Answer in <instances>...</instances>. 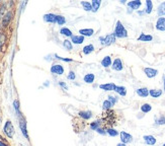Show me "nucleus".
<instances>
[{"instance_id":"nucleus-1","label":"nucleus","mask_w":165,"mask_h":146,"mask_svg":"<svg viewBox=\"0 0 165 146\" xmlns=\"http://www.w3.org/2000/svg\"><path fill=\"white\" fill-rule=\"evenodd\" d=\"M114 35L116 36V38H127L128 37V31L126 30L125 27L123 25V24L119 21H116V28H115V32Z\"/></svg>"},{"instance_id":"nucleus-2","label":"nucleus","mask_w":165,"mask_h":146,"mask_svg":"<svg viewBox=\"0 0 165 146\" xmlns=\"http://www.w3.org/2000/svg\"><path fill=\"white\" fill-rule=\"evenodd\" d=\"M116 36L114 34H109V35H106L105 37H99V41L100 43L105 46H109V45L114 44L116 42Z\"/></svg>"},{"instance_id":"nucleus-3","label":"nucleus","mask_w":165,"mask_h":146,"mask_svg":"<svg viewBox=\"0 0 165 146\" xmlns=\"http://www.w3.org/2000/svg\"><path fill=\"white\" fill-rule=\"evenodd\" d=\"M4 133L7 135V137L9 138H12L14 135V128H13V125L10 121H7L5 123V126H4Z\"/></svg>"},{"instance_id":"nucleus-4","label":"nucleus","mask_w":165,"mask_h":146,"mask_svg":"<svg viewBox=\"0 0 165 146\" xmlns=\"http://www.w3.org/2000/svg\"><path fill=\"white\" fill-rule=\"evenodd\" d=\"M119 136H121L122 143H124V144L131 143V142L133 141V136L131 134H129V133L125 132V131H122L121 133H119Z\"/></svg>"},{"instance_id":"nucleus-5","label":"nucleus","mask_w":165,"mask_h":146,"mask_svg":"<svg viewBox=\"0 0 165 146\" xmlns=\"http://www.w3.org/2000/svg\"><path fill=\"white\" fill-rule=\"evenodd\" d=\"M51 72L57 75H62L64 73V67L60 64H55L51 67Z\"/></svg>"},{"instance_id":"nucleus-6","label":"nucleus","mask_w":165,"mask_h":146,"mask_svg":"<svg viewBox=\"0 0 165 146\" xmlns=\"http://www.w3.org/2000/svg\"><path fill=\"white\" fill-rule=\"evenodd\" d=\"M144 72L146 74V76L148 78H154L155 76H157L158 74V70L157 69H154V68H144Z\"/></svg>"},{"instance_id":"nucleus-7","label":"nucleus","mask_w":165,"mask_h":146,"mask_svg":"<svg viewBox=\"0 0 165 146\" xmlns=\"http://www.w3.org/2000/svg\"><path fill=\"white\" fill-rule=\"evenodd\" d=\"M112 68L115 71H122L123 68H124V65H123L122 60L119 59V58H116V59H115V61L112 64Z\"/></svg>"},{"instance_id":"nucleus-8","label":"nucleus","mask_w":165,"mask_h":146,"mask_svg":"<svg viewBox=\"0 0 165 146\" xmlns=\"http://www.w3.org/2000/svg\"><path fill=\"white\" fill-rule=\"evenodd\" d=\"M127 5L131 10H138V9L140 8V6L142 5V2L140 1V0H134V1L128 2Z\"/></svg>"},{"instance_id":"nucleus-9","label":"nucleus","mask_w":165,"mask_h":146,"mask_svg":"<svg viewBox=\"0 0 165 146\" xmlns=\"http://www.w3.org/2000/svg\"><path fill=\"white\" fill-rule=\"evenodd\" d=\"M156 28L160 32L165 31V17H159L156 21Z\"/></svg>"},{"instance_id":"nucleus-10","label":"nucleus","mask_w":165,"mask_h":146,"mask_svg":"<svg viewBox=\"0 0 165 146\" xmlns=\"http://www.w3.org/2000/svg\"><path fill=\"white\" fill-rule=\"evenodd\" d=\"M12 16H13V13H12L11 11H8L7 13L3 16V19H2V25H3V27H6V25L10 22V21L12 19Z\"/></svg>"},{"instance_id":"nucleus-11","label":"nucleus","mask_w":165,"mask_h":146,"mask_svg":"<svg viewBox=\"0 0 165 146\" xmlns=\"http://www.w3.org/2000/svg\"><path fill=\"white\" fill-rule=\"evenodd\" d=\"M116 84L115 83H105V84H100L99 88L102 90H105V92H112V90H115Z\"/></svg>"},{"instance_id":"nucleus-12","label":"nucleus","mask_w":165,"mask_h":146,"mask_svg":"<svg viewBox=\"0 0 165 146\" xmlns=\"http://www.w3.org/2000/svg\"><path fill=\"white\" fill-rule=\"evenodd\" d=\"M19 127H20L21 131H22V134L24 135L25 138H28V130H27V123H25L24 119L21 118L20 121H19Z\"/></svg>"},{"instance_id":"nucleus-13","label":"nucleus","mask_w":165,"mask_h":146,"mask_svg":"<svg viewBox=\"0 0 165 146\" xmlns=\"http://www.w3.org/2000/svg\"><path fill=\"white\" fill-rule=\"evenodd\" d=\"M143 138H144L145 143L148 144V145L156 144V138H155L154 136H152V135H145Z\"/></svg>"},{"instance_id":"nucleus-14","label":"nucleus","mask_w":165,"mask_h":146,"mask_svg":"<svg viewBox=\"0 0 165 146\" xmlns=\"http://www.w3.org/2000/svg\"><path fill=\"white\" fill-rule=\"evenodd\" d=\"M84 42V37L83 36H72L71 37V43L76 44V45H80Z\"/></svg>"},{"instance_id":"nucleus-15","label":"nucleus","mask_w":165,"mask_h":146,"mask_svg":"<svg viewBox=\"0 0 165 146\" xmlns=\"http://www.w3.org/2000/svg\"><path fill=\"white\" fill-rule=\"evenodd\" d=\"M44 21L47 22H51V24H56V14L53 13H48L44 15Z\"/></svg>"},{"instance_id":"nucleus-16","label":"nucleus","mask_w":165,"mask_h":146,"mask_svg":"<svg viewBox=\"0 0 165 146\" xmlns=\"http://www.w3.org/2000/svg\"><path fill=\"white\" fill-rule=\"evenodd\" d=\"M80 36H83V37H91V36L94 34V31L92 28H82V30L79 31Z\"/></svg>"},{"instance_id":"nucleus-17","label":"nucleus","mask_w":165,"mask_h":146,"mask_svg":"<svg viewBox=\"0 0 165 146\" xmlns=\"http://www.w3.org/2000/svg\"><path fill=\"white\" fill-rule=\"evenodd\" d=\"M137 95L141 97H147L149 95V89L147 87H141V88L137 89Z\"/></svg>"},{"instance_id":"nucleus-18","label":"nucleus","mask_w":165,"mask_h":146,"mask_svg":"<svg viewBox=\"0 0 165 146\" xmlns=\"http://www.w3.org/2000/svg\"><path fill=\"white\" fill-rule=\"evenodd\" d=\"M112 64V58L111 56H105L103 59L101 60V65L105 68H108V67H111Z\"/></svg>"},{"instance_id":"nucleus-19","label":"nucleus","mask_w":165,"mask_h":146,"mask_svg":"<svg viewBox=\"0 0 165 146\" xmlns=\"http://www.w3.org/2000/svg\"><path fill=\"white\" fill-rule=\"evenodd\" d=\"M162 90L161 89H149V95H151L154 99H157L162 95Z\"/></svg>"},{"instance_id":"nucleus-20","label":"nucleus","mask_w":165,"mask_h":146,"mask_svg":"<svg viewBox=\"0 0 165 146\" xmlns=\"http://www.w3.org/2000/svg\"><path fill=\"white\" fill-rule=\"evenodd\" d=\"M115 92L116 93H119V95H122V96H126V95H127V88H126L125 86H118V85H116Z\"/></svg>"},{"instance_id":"nucleus-21","label":"nucleus","mask_w":165,"mask_h":146,"mask_svg":"<svg viewBox=\"0 0 165 146\" xmlns=\"http://www.w3.org/2000/svg\"><path fill=\"white\" fill-rule=\"evenodd\" d=\"M152 40H153V37L151 35L147 34H141L138 38V41L140 42H151Z\"/></svg>"},{"instance_id":"nucleus-22","label":"nucleus","mask_w":165,"mask_h":146,"mask_svg":"<svg viewBox=\"0 0 165 146\" xmlns=\"http://www.w3.org/2000/svg\"><path fill=\"white\" fill-rule=\"evenodd\" d=\"M100 4H101V1L100 0H92L91 2V8L93 12H97V10L99 9L100 7Z\"/></svg>"},{"instance_id":"nucleus-23","label":"nucleus","mask_w":165,"mask_h":146,"mask_svg":"<svg viewBox=\"0 0 165 146\" xmlns=\"http://www.w3.org/2000/svg\"><path fill=\"white\" fill-rule=\"evenodd\" d=\"M84 81H85L86 83H89V84H91L93 83V81H94L95 79V75L93 73H88V74H86L85 76H84Z\"/></svg>"},{"instance_id":"nucleus-24","label":"nucleus","mask_w":165,"mask_h":146,"mask_svg":"<svg viewBox=\"0 0 165 146\" xmlns=\"http://www.w3.org/2000/svg\"><path fill=\"white\" fill-rule=\"evenodd\" d=\"M157 14L162 17V16L165 15V1L160 3V5L158 6V9H157Z\"/></svg>"},{"instance_id":"nucleus-25","label":"nucleus","mask_w":165,"mask_h":146,"mask_svg":"<svg viewBox=\"0 0 165 146\" xmlns=\"http://www.w3.org/2000/svg\"><path fill=\"white\" fill-rule=\"evenodd\" d=\"M79 116L84 120H89L92 117V113L90 111H81L79 112Z\"/></svg>"},{"instance_id":"nucleus-26","label":"nucleus","mask_w":165,"mask_h":146,"mask_svg":"<svg viewBox=\"0 0 165 146\" xmlns=\"http://www.w3.org/2000/svg\"><path fill=\"white\" fill-rule=\"evenodd\" d=\"M94 51V46L93 45H86L85 47L83 48V53L85 55H89L90 53H92V52Z\"/></svg>"},{"instance_id":"nucleus-27","label":"nucleus","mask_w":165,"mask_h":146,"mask_svg":"<svg viewBox=\"0 0 165 146\" xmlns=\"http://www.w3.org/2000/svg\"><path fill=\"white\" fill-rule=\"evenodd\" d=\"M152 10H153V3H152L151 0H147L146 1V9H145V13H151Z\"/></svg>"},{"instance_id":"nucleus-28","label":"nucleus","mask_w":165,"mask_h":146,"mask_svg":"<svg viewBox=\"0 0 165 146\" xmlns=\"http://www.w3.org/2000/svg\"><path fill=\"white\" fill-rule=\"evenodd\" d=\"M60 34L63 35V36H66V37H72V36H73L72 32H71L69 28H61Z\"/></svg>"},{"instance_id":"nucleus-29","label":"nucleus","mask_w":165,"mask_h":146,"mask_svg":"<svg viewBox=\"0 0 165 146\" xmlns=\"http://www.w3.org/2000/svg\"><path fill=\"white\" fill-rule=\"evenodd\" d=\"M152 110V107L150 103H143L141 106V111L143 113H149Z\"/></svg>"},{"instance_id":"nucleus-30","label":"nucleus","mask_w":165,"mask_h":146,"mask_svg":"<svg viewBox=\"0 0 165 146\" xmlns=\"http://www.w3.org/2000/svg\"><path fill=\"white\" fill-rule=\"evenodd\" d=\"M81 5L83 6L84 10H86V11H91L92 10L91 3H89V2H87V1H82L81 2Z\"/></svg>"},{"instance_id":"nucleus-31","label":"nucleus","mask_w":165,"mask_h":146,"mask_svg":"<svg viewBox=\"0 0 165 146\" xmlns=\"http://www.w3.org/2000/svg\"><path fill=\"white\" fill-rule=\"evenodd\" d=\"M112 107H114V105H112V103L109 102V100H108V99L105 100L103 103H102V109L103 110H111Z\"/></svg>"},{"instance_id":"nucleus-32","label":"nucleus","mask_w":165,"mask_h":146,"mask_svg":"<svg viewBox=\"0 0 165 146\" xmlns=\"http://www.w3.org/2000/svg\"><path fill=\"white\" fill-rule=\"evenodd\" d=\"M56 21H57V24L60 25H63L66 22V19L63 15H56Z\"/></svg>"},{"instance_id":"nucleus-33","label":"nucleus","mask_w":165,"mask_h":146,"mask_svg":"<svg viewBox=\"0 0 165 146\" xmlns=\"http://www.w3.org/2000/svg\"><path fill=\"white\" fill-rule=\"evenodd\" d=\"M63 46H64V48L66 49V50H68V51H71L73 49V47H72V43L69 41V40H65L63 42Z\"/></svg>"},{"instance_id":"nucleus-34","label":"nucleus","mask_w":165,"mask_h":146,"mask_svg":"<svg viewBox=\"0 0 165 146\" xmlns=\"http://www.w3.org/2000/svg\"><path fill=\"white\" fill-rule=\"evenodd\" d=\"M106 133H108L109 136H112V137H116V136L119 135V132L116 131V129H112V128H108L106 130Z\"/></svg>"},{"instance_id":"nucleus-35","label":"nucleus","mask_w":165,"mask_h":146,"mask_svg":"<svg viewBox=\"0 0 165 146\" xmlns=\"http://www.w3.org/2000/svg\"><path fill=\"white\" fill-rule=\"evenodd\" d=\"M99 126H100V122L99 121H94V122H92L91 124H90V128H91L92 130H94V131H96V130L99 128Z\"/></svg>"},{"instance_id":"nucleus-36","label":"nucleus","mask_w":165,"mask_h":146,"mask_svg":"<svg viewBox=\"0 0 165 146\" xmlns=\"http://www.w3.org/2000/svg\"><path fill=\"white\" fill-rule=\"evenodd\" d=\"M155 123H156V125H165V117L161 116L159 119H156Z\"/></svg>"},{"instance_id":"nucleus-37","label":"nucleus","mask_w":165,"mask_h":146,"mask_svg":"<svg viewBox=\"0 0 165 146\" xmlns=\"http://www.w3.org/2000/svg\"><path fill=\"white\" fill-rule=\"evenodd\" d=\"M108 100H109V102H111L114 106L116 103V102H118V99H116V96H114V95H108Z\"/></svg>"},{"instance_id":"nucleus-38","label":"nucleus","mask_w":165,"mask_h":146,"mask_svg":"<svg viewBox=\"0 0 165 146\" xmlns=\"http://www.w3.org/2000/svg\"><path fill=\"white\" fill-rule=\"evenodd\" d=\"M4 42H5V36H4V34L0 32V49L2 48L3 44H4Z\"/></svg>"},{"instance_id":"nucleus-39","label":"nucleus","mask_w":165,"mask_h":146,"mask_svg":"<svg viewBox=\"0 0 165 146\" xmlns=\"http://www.w3.org/2000/svg\"><path fill=\"white\" fill-rule=\"evenodd\" d=\"M13 106H14V109H15V111H16V113L18 115H20V113H19V102L17 99L13 102Z\"/></svg>"},{"instance_id":"nucleus-40","label":"nucleus","mask_w":165,"mask_h":146,"mask_svg":"<svg viewBox=\"0 0 165 146\" xmlns=\"http://www.w3.org/2000/svg\"><path fill=\"white\" fill-rule=\"evenodd\" d=\"M55 57L57 58V59H59V60H62V61H65V62H72V59H70V58H63V57H59L58 55H55Z\"/></svg>"},{"instance_id":"nucleus-41","label":"nucleus","mask_w":165,"mask_h":146,"mask_svg":"<svg viewBox=\"0 0 165 146\" xmlns=\"http://www.w3.org/2000/svg\"><path fill=\"white\" fill-rule=\"evenodd\" d=\"M75 73H74V71H70L69 74H68V79H70V80H74L75 79Z\"/></svg>"},{"instance_id":"nucleus-42","label":"nucleus","mask_w":165,"mask_h":146,"mask_svg":"<svg viewBox=\"0 0 165 146\" xmlns=\"http://www.w3.org/2000/svg\"><path fill=\"white\" fill-rule=\"evenodd\" d=\"M96 132H97V133H99V134H101V135H105L106 134V131H105V129H102V128H98L97 130H96Z\"/></svg>"},{"instance_id":"nucleus-43","label":"nucleus","mask_w":165,"mask_h":146,"mask_svg":"<svg viewBox=\"0 0 165 146\" xmlns=\"http://www.w3.org/2000/svg\"><path fill=\"white\" fill-rule=\"evenodd\" d=\"M59 84H60V86H62L63 88L65 89V90H67V89H68V86L66 85V83L64 82V81H60V82H59Z\"/></svg>"},{"instance_id":"nucleus-44","label":"nucleus","mask_w":165,"mask_h":146,"mask_svg":"<svg viewBox=\"0 0 165 146\" xmlns=\"http://www.w3.org/2000/svg\"><path fill=\"white\" fill-rule=\"evenodd\" d=\"M163 87H164V92H165V75H164V77H163Z\"/></svg>"},{"instance_id":"nucleus-45","label":"nucleus","mask_w":165,"mask_h":146,"mask_svg":"<svg viewBox=\"0 0 165 146\" xmlns=\"http://www.w3.org/2000/svg\"><path fill=\"white\" fill-rule=\"evenodd\" d=\"M0 146H8V145H6L5 143H3L2 141H0Z\"/></svg>"},{"instance_id":"nucleus-46","label":"nucleus","mask_w":165,"mask_h":146,"mask_svg":"<svg viewBox=\"0 0 165 146\" xmlns=\"http://www.w3.org/2000/svg\"><path fill=\"white\" fill-rule=\"evenodd\" d=\"M138 13H139V14H140V15H143V14L145 13V11H139V12H138Z\"/></svg>"},{"instance_id":"nucleus-47","label":"nucleus","mask_w":165,"mask_h":146,"mask_svg":"<svg viewBox=\"0 0 165 146\" xmlns=\"http://www.w3.org/2000/svg\"><path fill=\"white\" fill-rule=\"evenodd\" d=\"M116 146H126V144H124V143H122V142H121V143H119L118 145H116Z\"/></svg>"},{"instance_id":"nucleus-48","label":"nucleus","mask_w":165,"mask_h":146,"mask_svg":"<svg viewBox=\"0 0 165 146\" xmlns=\"http://www.w3.org/2000/svg\"><path fill=\"white\" fill-rule=\"evenodd\" d=\"M121 3H123V4H125V3H126V1H125V0H122V1H121Z\"/></svg>"},{"instance_id":"nucleus-49","label":"nucleus","mask_w":165,"mask_h":146,"mask_svg":"<svg viewBox=\"0 0 165 146\" xmlns=\"http://www.w3.org/2000/svg\"><path fill=\"white\" fill-rule=\"evenodd\" d=\"M0 139H3V138H2V137H1V136H0Z\"/></svg>"},{"instance_id":"nucleus-50","label":"nucleus","mask_w":165,"mask_h":146,"mask_svg":"<svg viewBox=\"0 0 165 146\" xmlns=\"http://www.w3.org/2000/svg\"><path fill=\"white\" fill-rule=\"evenodd\" d=\"M163 146H165V143H164V144H163Z\"/></svg>"},{"instance_id":"nucleus-51","label":"nucleus","mask_w":165,"mask_h":146,"mask_svg":"<svg viewBox=\"0 0 165 146\" xmlns=\"http://www.w3.org/2000/svg\"><path fill=\"white\" fill-rule=\"evenodd\" d=\"M0 121H1V119H0Z\"/></svg>"}]
</instances>
